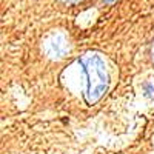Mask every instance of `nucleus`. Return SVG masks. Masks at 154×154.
Masks as SVG:
<instances>
[{"label":"nucleus","instance_id":"obj_1","mask_svg":"<svg viewBox=\"0 0 154 154\" xmlns=\"http://www.w3.org/2000/svg\"><path fill=\"white\" fill-rule=\"evenodd\" d=\"M77 63L82 68L86 79L85 100L86 103L93 105L106 93L109 85V74L106 63L99 53H93V51L85 53L77 60Z\"/></svg>","mask_w":154,"mask_h":154},{"label":"nucleus","instance_id":"obj_2","mask_svg":"<svg viewBox=\"0 0 154 154\" xmlns=\"http://www.w3.org/2000/svg\"><path fill=\"white\" fill-rule=\"evenodd\" d=\"M43 51L51 59H62L69 53V38L62 31H53L43 38Z\"/></svg>","mask_w":154,"mask_h":154},{"label":"nucleus","instance_id":"obj_3","mask_svg":"<svg viewBox=\"0 0 154 154\" xmlns=\"http://www.w3.org/2000/svg\"><path fill=\"white\" fill-rule=\"evenodd\" d=\"M63 3H74V2H79V0H60Z\"/></svg>","mask_w":154,"mask_h":154},{"label":"nucleus","instance_id":"obj_4","mask_svg":"<svg viewBox=\"0 0 154 154\" xmlns=\"http://www.w3.org/2000/svg\"><path fill=\"white\" fill-rule=\"evenodd\" d=\"M151 56H152V60H154V43H152V48H151Z\"/></svg>","mask_w":154,"mask_h":154},{"label":"nucleus","instance_id":"obj_5","mask_svg":"<svg viewBox=\"0 0 154 154\" xmlns=\"http://www.w3.org/2000/svg\"><path fill=\"white\" fill-rule=\"evenodd\" d=\"M105 2H106V3H111V2H114V0H105Z\"/></svg>","mask_w":154,"mask_h":154}]
</instances>
